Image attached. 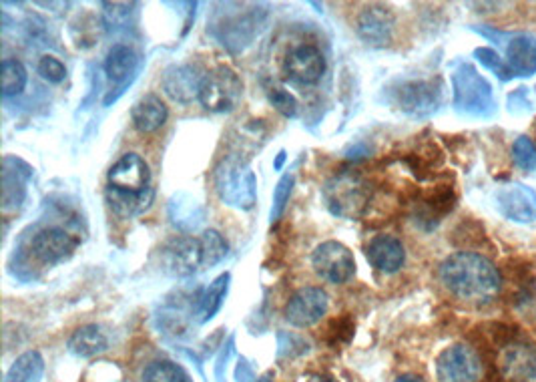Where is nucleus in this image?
<instances>
[{
    "label": "nucleus",
    "mask_w": 536,
    "mask_h": 382,
    "mask_svg": "<svg viewBox=\"0 0 536 382\" xmlns=\"http://www.w3.org/2000/svg\"><path fill=\"white\" fill-rule=\"evenodd\" d=\"M440 280L452 296L472 306L492 304L502 290L496 266L476 252L448 256L440 264Z\"/></svg>",
    "instance_id": "1"
},
{
    "label": "nucleus",
    "mask_w": 536,
    "mask_h": 382,
    "mask_svg": "<svg viewBox=\"0 0 536 382\" xmlns=\"http://www.w3.org/2000/svg\"><path fill=\"white\" fill-rule=\"evenodd\" d=\"M105 194L109 208L123 220L149 210L155 191L145 159L137 153H125L107 173Z\"/></svg>",
    "instance_id": "2"
},
{
    "label": "nucleus",
    "mask_w": 536,
    "mask_h": 382,
    "mask_svg": "<svg viewBox=\"0 0 536 382\" xmlns=\"http://www.w3.org/2000/svg\"><path fill=\"white\" fill-rule=\"evenodd\" d=\"M215 191L223 204L249 212L257 202V179L249 163L239 155L223 157L213 173Z\"/></svg>",
    "instance_id": "3"
},
{
    "label": "nucleus",
    "mask_w": 536,
    "mask_h": 382,
    "mask_svg": "<svg viewBox=\"0 0 536 382\" xmlns=\"http://www.w3.org/2000/svg\"><path fill=\"white\" fill-rule=\"evenodd\" d=\"M372 200V187L360 173H338L324 185L328 210L342 220H356L366 214Z\"/></svg>",
    "instance_id": "4"
},
{
    "label": "nucleus",
    "mask_w": 536,
    "mask_h": 382,
    "mask_svg": "<svg viewBox=\"0 0 536 382\" xmlns=\"http://www.w3.org/2000/svg\"><path fill=\"white\" fill-rule=\"evenodd\" d=\"M454 107L464 115H488L494 109L490 83L468 63H462L454 75Z\"/></svg>",
    "instance_id": "5"
},
{
    "label": "nucleus",
    "mask_w": 536,
    "mask_h": 382,
    "mask_svg": "<svg viewBox=\"0 0 536 382\" xmlns=\"http://www.w3.org/2000/svg\"><path fill=\"white\" fill-rule=\"evenodd\" d=\"M243 97V83L229 67H217L205 73L199 101L211 113L233 111Z\"/></svg>",
    "instance_id": "6"
},
{
    "label": "nucleus",
    "mask_w": 536,
    "mask_h": 382,
    "mask_svg": "<svg viewBox=\"0 0 536 382\" xmlns=\"http://www.w3.org/2000/svg\"><path fill=\"white\" fill-rule=\"evenodd\" d=\"M396 107L410 117H428L440 109L442 83L440 81H406L394 89Z\"/></svg>",
    "instance_id": "7"
},
{
    "label": "nucleus",
    "mask_w": 536,
    "mask_h": 382,
    "mask_svg": "<svg viewBox=\"0 0 536 382\" xmlns=\"http://www.w3.org/2000/svg\"><path fill=\"white\" fill-rule=\"evenodd\" d=\"M480 374V356L466 344H452L436 358L438 382H478Z\"/></svg>",
    "instance_id": "8"
},
{
    "label": "nucleus",
    "mask_w": 536,
    "mask_h": 382,
    "mask_svg": "<svg viewBox=\"0 0 536 382\" xmlns=\"http://www.w3.org/2000/svg\"><path fill=\"white\" fill-rule=\"evenodd\" d=\"M161 266L167 274L177 278L197 274L205 268L201 240L193 236H175L161 248Z\"/></svg>",
    "instance_id": "9"
},
{
    "label": "nucleus",
    "mask_w": 536,
    "mask_h": 382,
    "mask_svg": "<svg viewBox=\"0 0 536 382\" xmlns=\"http://www.w3.org/2000/svg\"><path fill=\"white\" fill-rule=\"evenodd\" d=\"M312 266L330 284H344L356 274L354 254L340 242H324L314 250Z\"/></svg>",
    "instance_id": "10"
},
{
    "label": "nucleus",
    "mask_w": 536,
    "mask_h": 382,
    "mask_svg": "<svg viewBox=\"0 0 536 382\" xmlns=\"http://www.w3.org/2000/svg\"><path fill=\"white\" fill-rule=\"evenodd\" d=\"M328 306H330V298L326 290L316 288V286H306V288H300L290 298L286 306V318L292 326L310 328L326 316Z\"/></svg>",
    "instance_id": "11"
},
{
    "label": "nucleus",
    "mask_w": 536,
    "mask_h": 382,
    "mask_svg": "<svg viewBox=\"0 0 536 382\" xmlns=\"http://www.w3.org/2000/svg\"><path fill=\"white\" fill-rule=\"evenodd\" d=\"M502 382H536V346L514 340L498 356Z\"/></svg>",
    "instance_id": "12"
},
{
    "label": "nucleus",
    "mask_w": 536,
    "mask_h": 382,
    "mask_svg": "<svg viewBox=\"0 0 536 382\" xmlns=\"http://www.w3.org/2000/svg\"><path fill=\"white\" fill-rule=\"evenodd\" d=\"M284 73L298 85H316L326 73V59L316 45H298L284 59Z\"/></svg>",
    "instance_id": "13"
},
{
    "label": "nucleus",
    "mask_w": 536,
    "mask_h": 382,
    "mask_svg": "<svg viewBox=\"0 0 536 382\" xmlns=\"http://www.w3.org/2000/svg\"><path fill=\"white\" fill-rule=\"evenodd\" d=\"M77 248L79 238H75L69 230L59 226H49L33 238V252L47 266L67 262L77 252Z\"/></svg>",
    "instance_id": "14"
},
{
    "label": "nucleus",
    "mask_w": 536,
    "mask_h": 382,
    "mask_svg": "<svg viewBox=\"0 0 536 382\" xmlns=\"http://www.w3.org/2000/svg\"><path fill=\"white\" fill-rule=\"evenodd\" d=\"M500 214L518 224L536 222V194L522 183H508L496 191Z\"/></svg>",
    "instance_id": "15"
},
{
    "label": "nucleus",
    "mask_w": 536,
    "mask_h": 382,
    "mask_svg": "<svg viewBox=\"0 0 536 382\" xmlns=\"http://www.w3.org/2000/svg\"><path fill=\"white\" fill-rule=\"evenodd\" d=\"M203 77L205 75H201V71L195 65L179 63V65H171L169 69H165L161 87L171 101L187 105L199 99Z\"/></svg>",
    "instance_id": "16"
},
{
    "label": "nucleus",
    "mask_w": 536,
    "mask_h": 382,
    "mask_svg": "<svg viewBox=\"0 0 536 382\" xmlns=\"http://www.w3.org/2000/svg\"><path fill=\"white\" fill-rule=\"evenodd\" d=\"M33 169L17 157L7 155L3 159V210H19L27 198V181Z\"/></svg>",
    "instance_id": "17"
},
{
    "label": "nucleus",
    "mask_w": 536,
    "mask_h": 382,
    "mask_svg": "<svg viewBox=\"0 0 536 382\" xmlns=\"http://www.w3.org/2000/svg\"><path fill=\"white\" fill-rule=\"evenodd\" d=\"M394 25L396 21L390 9L382 5H370L358 17V35L368 45L384 47L392 41Z\"/></svg>",
    "instance_id": "18"
},
{
    "label": "nucleus",
    "mask_w": 536,
    "mask_h": 382,
    "mask_svg": "<svg viewBox=\"0 0 536 382\" xmlns=\"http://www.w3.org/2000/svg\"><path fill=\"white\" fill-rule=\"evenodd\" d=\"M366 258L376 270L386 272V274H394L404 266L406 250L398 238L382 234V236H376L368 244Z\"/></svg>",
    "instance_id": "19"
},
{
    "label": "nucleus",
    "mask_w": 536,
    "mask_h": 382,
    "mask_svg": "<svg viewBox=\"0 0 536 382\" xmlns=\"http://www.w3.org/2000/svg\"><path fill=\"white\" fill-rule=\"evenodd\" d=\"M506 63L518 77H530L536 73V37L518 35L506 47Z\"/></svg>",
    "instance_id": "20"
},
{
    "label": "nucleus",
    "mask_w": 536,
    "mask_h": 382,
    "mask_svg": "<svg viewBox=\"0 0 536 382\" xmlns=\"http://www.w3.org/2000/svg\"><path fill=\"white\" fill-rule=\"evenodd\" d=\"M169 117V111L165 103L157 95H145L141 97L131 111V119L137 131L141 133H153L165 125Z\"/></svg>",
    "instance_id": "21"
},
{
    "label": "nucleus",
    "mask_w": 536,
    "mask_h": 382,
    "mask_svg": "<svg viewBox=\"0 0 536 382\" xmlns=\"http://www.w3.org/2000/svg\"><path fill=\"white\" fill-rule=\"evenodd\" d=\"M107 348H109V340L97 324L81 326L69 338V350L81 358H91V356L103 354Z\"/></svg>",
    "instance_id": "22"
},
{
    "label": "nucleus",
    "mask_w": 536,
    "mask_h": 382,
    "mask_svg": "<svg viewBox=\"0 0 536 382\" xmlns=\"http://www.w3.org/2000/svg\"><path fill=\"white\" fill-rule=\"evenodd\" d=\"M137 71V55L129 45H113L105 59V73L113 83L127 81Z\"/></svg>",
    "instance_id": "23"
},
{
    "label": "nucleus",
    "mask_w": 536,
    "mask_h": 382,
    "mask_svg": "<svg viewBox=\"0 0 536 382\" xmlns=\"http://www.w3.org/2000/svg\"><path fill=\"white\" fill-rule=\"evenodd\" d=\"M43 374H45V360L41 352L29 350L15 360V364L7 372L5 382H41Z\"/></svg>",
    "instance_id": "24"
},
{
    "label": "nucleus",
    "mask_w": 536,
    "mask_h": 382,
    "mask_svg": "<svg viewBox=\"0 0 536 382\" xmlns=\"http://www.w3.org/2000/svg\"><path fill=\"white\" fill-rule=\"evenodd\" d=\"M229 280H231L229 274H223L217 280H213L209 284V288L201 294L199 304H197L199 322H209L219 312V308L223 306V300L227 296V290H229Z\"/></svg>",
    "instance_id": "25"
},
{
    "label": "nucleus",
    "mask_w": 536,
    "mask_h": 382,
    "mask_svg": "<svg viewBox=\"0 0 536 382\" xmlns=\"http://www.w3.org/2000/svg\"><path fill=\"white\" fill-rule=\"evenodd\" d=\"M0 79H3V95L15 97V95H21L25 91L29 75H27V69L21 61L5 59L3 61V75H0Z\"/></svg>",
    "instance_id": "26"
},
{
    "label": "nucleus",
    "mask_w": 536,
    "mask_h": 382,
    "mask_svg": "<svg viewBox=\"0 0 536 382\" xmlns=\"http://www.w3.org/2000/svg\"><path fill=\"white\" fill-rule=\"evenodd\" d=\"M143 382H187V376L179 364L171 360H157L147 366Z\"/></svg>",
    "instance_id": "27"
},
{
    "label": "nucleus",
    "mask_w": 536,
    "mask_h": 382,
    "mask_svg": "<svg viewBox=\"0 0 536 382\" xmlns=\"http://www.w3.org/2000/svg\"><path fill=\"white\" fill-rule=\"evenodd\" d=\"M199 240H201V248H203V264H205V268H211V266L219 264L221 260H225V256L229 252V246H227L225 238L219 232L207 230V232H203V236Z\"/></svg>",
    "instance_id": "28"
},
{
    "label": "nucleus",
    "mask_w": 536,
    "mask_h": 382,
    "mask_svg": "<svg viewBox=\"0 0 536 382\" xmlns=\"http://www.w3.org/2000/svg\"><path fill=\"white\" fill-rule=\"evenodd\" d=\"M135 5H129V3H101V9H103V25L109 29V31H121L125 27H129V21H131V15H133V9Z\"/></svg>",
    "instance_id": "29"
},
{
    "label": "nucleus",
    "mask_w": 536,
    "mask_h": 382,
    "mask_svg": "<svg viewBox=\"0 0 536 382\" xmlns=\"http://www.w3.org/2000/svg\"><path fill=\"white\" fill-rule=\"evenodd\" d=\"M512 161L522 171H536V145L528 137H518L512 143Z\"/></svg>",
    "instance_id": "30"
},
{
    "label": "nucleus",
    "mask_w": 536,
    "mask_h": 382,
    "mask_svg": "<svg viewBox=\"0 0 536 382\" xmlns=\"http://www.w3.org/2000/svg\"><path fill=\"white\" fill-rule=\"evenodd\" d=\"M292 189H294V175L286 173V175L278 181V185H276V189H274V206H272V214H270V220H272V222H278V220L282 218V214H284V210H286V206H288V202H290Z\"/></svg>",
    "instance_id": "31"
},
{
    "label": "nucleus",
    "mask_w": 536,
    "mask_h": 382,
    "mask_svg": "<svg viewBox=\"0 0 536 382\" xmlns=\"http://www.w3.org/2000/svg\"><path fill=\"white\" fill-rule=\"evenodd\" d=\"M474 57L488 69L492 71L500 81H510L514 77V73L510 71L508 63L502 61L492 49H476L474 51Z\"/></svg>",
    "instance_id": "32"
},
{
    "label": "nucleus",
    "mask_w": 536,
    "mask_h": 382,
    "mask_svg": "<svg viewBox=\"0 0 536 382\" xmlns=\"http://www.w3.org/2000/svg\"><path fill=\"white\" fill-rule=\"evenodd\" d=\"M39 75L53 83V85H59L67 79V67L57 59V57H51V55H45L41 61H39Z\"/></svg>",
    "instance_id": "33"
},
{
    "label": "nucleus",
    "mask_w": 536,
    "mask_h": 382,
    "mask_svg": "<svg viewBox=\"0 0 536 382\" xmlns=\"http://www.w3.org/2000/svg\"><path fill=\"white\" fill-rule=\"evenodd\" d=\"M270 103L274 105V109L278 113H282L288 119L290 117H296V113H298V101L286 89H272L270 91Z\"/></svg>",
    "instance_id": "34"
},
{
    "label": "nucleus",
    "mask_w": 536,
    "mask_h": 382,
    "mask_svg": "<svg viewBox=\"0 0 536 382\" xmlns=\"http://www.w3.org/2000/svg\"><path fill=\"white\" fill-rule=\"evenodd\" d=\"M394 382H426V380L422 376H418V374H402Z\"/></svg>",
    "instance_id": "35"
},
{
    "label": "nucleus",
    "mask_w": 536,
    "mask_h": 382,
    "mask_svg": "<svg viewBox=\"0 0 536 382\" xmlns=\"http://www.w3.org/2000/svg\"><path fill=\"white\" fill-rule=\"evenodd\" d=\"M308 382H338V380H334L332 376H326V374H314V376H310Z\"/></svg>",
    "instance_id": "36"
},
{
    "label": "nucleus",
    "mask_w": 536,
    "mask_h": 382,
    "mask_svg": "<svg viewBox=\"0 0 536 382\" xmlns=\"http://www.w3.org/2000/svg\"><path fill=\"white\" fill-rule=\"evenodd\" d=\"M284 161H286V151H280V155H278V161H276V169H282Z\"/></svg>",
    "instance_id": "37"
},
{
    "label": "nucleus",
    "mask_w": 536,
    "mask_h": 382,
    "mask_svg": "<svg viewBox=\"0 0 536 382\" xmlns=\"http://www.w3.org/2000/svg\"><path fill=\"white\" fill-rule=\"evenodd\" d=\"M257 382H272V378H270V376H263V378H259Z\"/></svg>",
    "instance_id": "38"
}]
</instances>
